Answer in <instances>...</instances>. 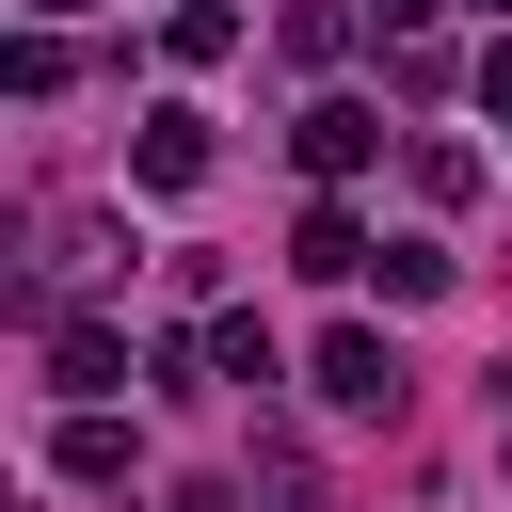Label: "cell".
<instances>
[{
	"mask_svg": "<svg viewBox=\"0 0 512 512\" xmlns=\"http://www.w3.org/2000/svg\"><path fill=\"white\" fill-rule=\"evenodd\" d=\"M288 256L336 288V272H368V224H352V208H304V240H288Z\"/></svg>",
	"mask_w": 512,
	"mask_h": 512,
	"instance_id": "cell-6",
	"label": "cell"
},
{
	"mask_svg": "<svg viewBox=\"0 0 512 512\" xmlns=\"http://www.w3.org/2000/svg\"><path fill=\"white\" fill-rule=\"evenodd\" d=\"M256 512H320V464L304 448H256Z\"/></svg>",
	"mask_w": 512,
	"mask_h": 512,
	"instance_id": "cell-10",
	"label": "cell"
},
{
	"mask_svg": "<svg viewBox=\"0 0 512 512\" xmlns=\"http://www.w3.org/2000/svg\"><path fill=\"white\" fill-rule=\"evenodd\" d=\"M64 480H80V496H112V480H128V416H96V400H80V416H64Z\"/></svg>",
	"mask_w": 512,
	"mask_h": 512,
	"instance_id": "cell-5",
	"label": "cell"
},
{
	"mask_svg": "<svg viewBox=\"0 0 512 512\" xmlns=\"http://www.w3.org/2000/svg\"><path fill=\"white\" fill-rule=\"evenodd\" d=\"M48 368H64V400H112L128 384V336L112 320H48Z\"/></svg>",
	"mask_w": 512,
	"mask_h": 512,
	"instance_id": "cell-4",
	"label": "cell"
},
{
	"mask_svg": "<svg viewBox=\"0 0 512 512\" xmlns=\"http://www.w3.org/2000/svg\"><path fill=\"white\" fill-rule=\"evenodd\" d=\"M288 144H304V176H368V160H384V112H368V96H320Z\"/></svg>",
	"mask_w": 512,
	"mask_h": 512,
	"instance_id": "cell-2",
	"label": "cell"
},
{
	"mask_svg": "<svg viewBox=\"0 0 512 512\" xmlns=\"http://www.w3.org/2000/svg\"><path fill=\"white\" fill-rule=\"evenodd\" d=\"M304 384H320V400H336V416H400V400H416V368H400V352H384V336H368V320H336V336H320V368H304Z\"/></svg>",
	"mask_w": 512,
	"mask_h": 512,
	"instance_id": "cell-1",
	"label": "cell"
},
{
	"mask_svg": "<svg viewBox=\"0 0 512 512\" xmlns=\"http://www.w3.org/2000/svg\"><path fill=\"white\" fill-rule=\"evenodd\" d=\"M480 96H496V112H512V32H496V48H480Z\"/></svg>",
	"mask_w": 512,
	"mask_h": 512,
	"instance_id": "cell-12",
	"label": "cell"
},
{
	"mask_svg": "<svg viewBox=\"0 0 512 512\" xmlns=\"http://www.w3.org/2000/svg\"><path fill=\"white\" fill-rule=\"evenodd\" d=\"M208 368H240V384H272V320H240V304H224V320H208Z\"/></svg>",
	"mask_w": 512,
	"mask_h": 512,
	"instance_id": "cell-9",
	"label": "cell"
},
{
	"mask_svg": "<svg viewBox=\"0 0 512 512\" xmlns=\"http://www.w3.org/2000/svg\"><path fill=\"white\" fill-rule=\"evenodd\" d=\"M448 288V240H384V304H432Z\"/></svg>",
	"mask_w": 512,
	"mask_h": 512,
	"instance_id": "cell-8",
	"label": "cell"
},
{
	"mask_svg": "<svg viewBox=\"0 0 512 512\" xmlns=\"http://www.w3.org/2000/svg\"><path fill=\"white\" fill-rule=\"evenodd\" d=\"M368 16H384V32H432V16H448V0H368Z\"/></svg>",
	"mask_w": 512,
	"mask_h": 512,
	"instance_id": "cell-11",
	"label": "cell"
},
{
	"mask_svg": "<svg viewBox=\"0 0 512 512\" xmlns=\"http://www.w3.org/2000/svg\"><path fill=\"white\" fill-rule=\"evenodd\" d=\"M496 464H512V432H496Z\"/></svg>",
	"mask_w": 512,
	"mask_h": 512,
	"instance_id": "cell-13",
	"label": "cell"
},
{
	"mask_svg": "<svg viewBox=\"0 0 512 512\" xmlns=\"http://www.w3.org/2000/svg\"><path fill=\"white\" fill-rule=\"evenodd\" d=\"M160 48H176V64H224V48H240V16H224V0H176V16H160Z\"/></svg>",
	"mask_w": 512,
	"mask_h": 512,
	"instance_id": "cell-7",
	"label": "cell"
},
{
	"mask_svg": "<svg viewBox=\"0 0 512 512\" xmlns=\"http://www.w3.org/2000/svg\"><path fill=\"white\" fill-rule=\"evenodd\" d=\"M128 176H144V192H192V176H208V112H144Z\"/></svg>",
	"mask_w": 512,
	"mask_h": 512,
	"instance_id": "cell-3",
	"label": "cell"
}]
</instances>
